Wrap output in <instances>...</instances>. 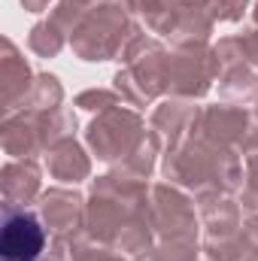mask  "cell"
<instances>
[{
    "label": "cell",
    "mask_w": 258,
    "mask_h": 261,
    "mask_svg": "<svg viewBox=\"0 0 258 261\" xmlns=\"http://www.w3.org/2000/svg\"><path fill=\"white\" fill-rule=\"evenodd\" d=\"M43 243H46V237L34 216L18 213V216L6 219L3 237H0V249H3L6 261H34L43 252Z\"/></svg>",
    "instance_id": "cell-1"
}]
</instances>
